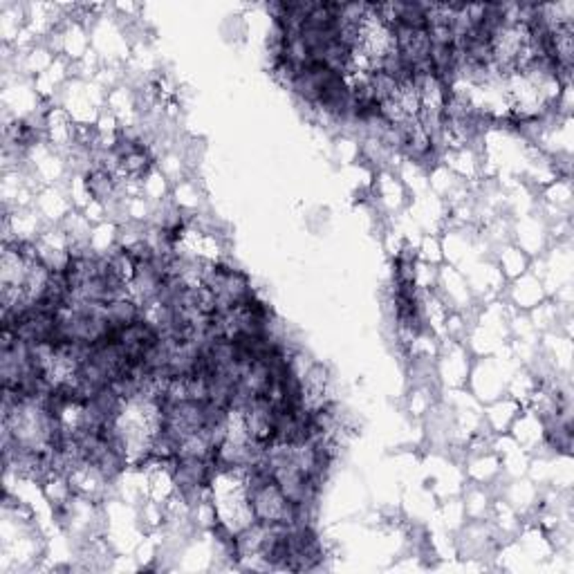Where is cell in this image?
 <instances>
[{
	"label": "cell",
	"instance_id": "1",
	"mask_svg": "<svg viewBox=\"0 0 574 574\" xmlns=\"http://www.w3.org/2000/svg\"><path fill=\"white\" fill-rule=\"evenodd\" d=\"M88 189L95 198H108L113 193V175L106 168H97L88 175Z\"/></svg>",
	"mask_w": 574,
	"mask_h": 574
}]
</instances>
